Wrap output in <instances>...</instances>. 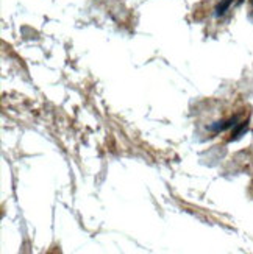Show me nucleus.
Returning <instances> with one entry per match:
<instances>
[{"label":"nucleus","mask_w":253,"mask_h":254,"mask_svg":"<svg viewBox=\"0 0 253 254\" xmlns=\"http://www.w3.org/2000/svg\"><path fill=\"white\" fill-rule=\"evenodd\" d=\"M236 122H238V119L235 117V119H230V120H227V122H216V124H213L211 127H210V129L211 131H214V132H219V131H225L227 128H232V127H235L236 125Z\"/></svg>","instance_id":"nucleus-1"},{"label":"nucleus","mask_w":253,"mask_h":254,"mask_svg":"<svg viewBox=\"0 0 253 254\" xmlns=\"http://www.w3.org/2000/svg\"><path fill=\"white\" fill-rule=\"evenodd\" d=\"M233 0H224V2L219 5L217 8H216V16H222L225 11H227V8L230 6V3H232Z\"/></svg>","instance_id":"nucleus-2"},{"label":"nucleus","mask_w":253,"mask_h":254,"mask_svg":"<svg viewBox=\"0 0 253 254\" xmlns=\"http://www.w3.org/2000/svg\"><path fill=\"white\" fill-rule=\"evenodd\" d=\"M246 129H247V122H244V124H241V127L235 131V134H233V137H232V140H235V139H239L241 136L244 134L246 132Z\"/></svg>","instance_id":"nucleus-3"},{"label":"nucleus","mask_w":253,"mask_h":254,"mask_svg":"<svg viewBox=\"0 0 253 254\" xmlns=\"http://www.w3.org/2000/svg\"><path fill=\"white\" fill-rule=\"evenodd\" d=\"M252 6H253V0H252Z\"/></svg>","instance_id":"nucleus-4"}]
</instances>
